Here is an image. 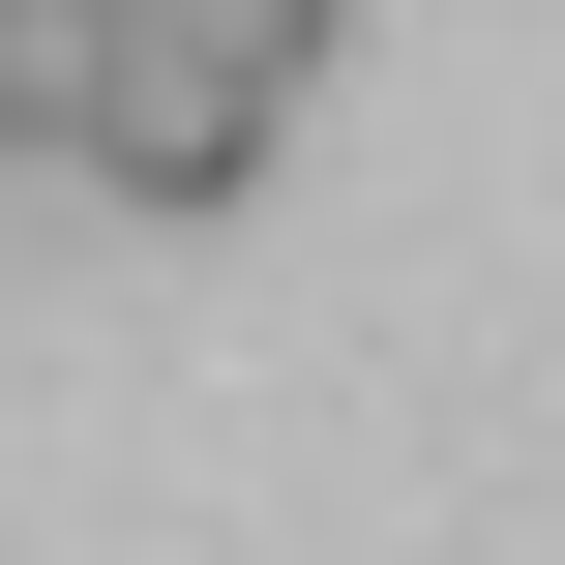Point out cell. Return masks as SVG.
Instances as JSON below:
<instances>
[{
  "label": "cell",
  "instance_id": "obj_1",
  "mask_svg": "<svg viewBox=\"0 0 565 565\" xmlns=\"http://www.w3.org/2000/svg\"><path fill=\"white\" fill-rule=\"evenodd\" d=\"M298 60H328V0H89V179L119 209H238Z\"/></svg>",
  "mask_w": 565,
  "mask_h": 565
}]
</instances>
